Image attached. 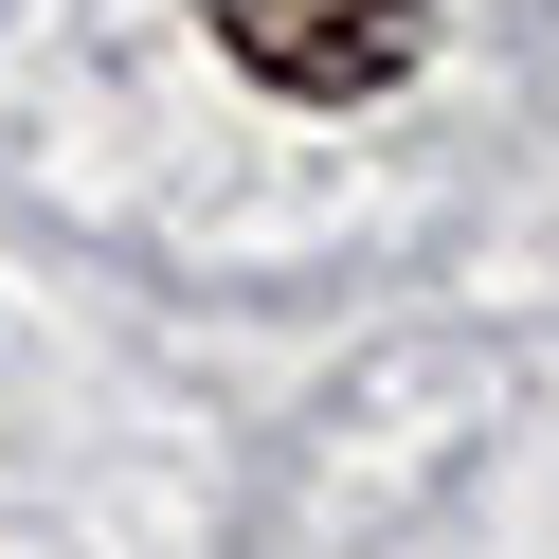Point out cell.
Masks as SVG:
<instances>
[{
    "label": "cell",
    "instance_id": "cell-1",
    "mask_svg": "<svg viewBox=\"0 0 559 559\" xmlns=\"http://www.w3.org/2000/svg\"><path fill=\"white\" fill-rule=\"evenodd\" d=\"M217 19V55L253 91H289V109H361V91L415 73V37H433V0H199Z\"/></svg>",
    "mask_w": 559,
    "mask_h": 559
}]
</instances>
